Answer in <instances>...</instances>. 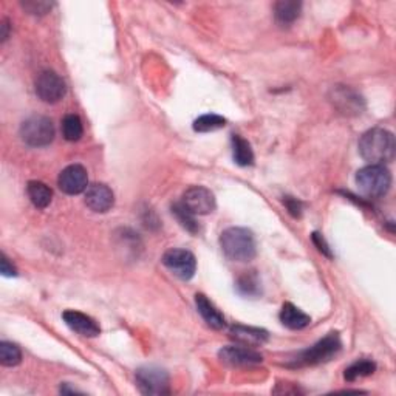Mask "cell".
<instances>
[{
	"mask_svg": "<svg viewBox=\"0 0 396 396\" xmlns=\"http://www.w3.org/2000/svg\"><path fill=\"white\" fill-rule=\"evenodd\" d=\"M359 155L370 164H385L395 158L396 144L392 132L375 127L367 130L359 139Z\"/></svg>",
	"mask_w": 396,
	"mask_h": 396,
	"instance_id": "obj_1",
	"label": "cell"
},
{
	"mask_svg": "<svg viewBox=\"0 0 396 396\" xmlns=\"http://www.w3.org/2000/svg\"><path fill=\"white\" fill-rule=\"evenodd\" d=\"M220 246L223 254L233 262H250L257 254L254 234L246 228L233 226L223 231L220 235Z\"/></svg>",
	"mask_w": 396,
	"mask_h": 396,
	"instance_id": "obj_2",
	"label": "cell"
},
{
	"mask_svg": "<svg viewBox=\"0 0 396 396\" xmlns=\"http://www.w3.org/2000/svg\"><path fill=\"white\" fill-rule=\"evenodd\" d=\"M356 186L367 198L384 197L392 187V173L384 164H368L356 172Z\"/></svg>",
	"mask_w": 396,
	"mask_h": 396,
	"instance_id": "obj_3",
	"label": "cell"
},
{
	"mask_svg": "<svg viewBox=\"0 0 396 396\" xmlns=\"http://www.w3.org/2000/svg\"><path fill=\"white\" fill-rule=\"evenodd\" d=\"M341 337L339 333L332 332L328 333L324 339L318 341L315 345H311L310 349L302 350L296 354V356L288 362L290 367H308V366H318L322 362H327L336 356L341 351Z\"/></svg>",
	"mask_w": 396,
	"mask_h": 396,
	"instance_id": "obj_4",
	"label": "cell"
},
{
	"mask_svg": "<svg viewBox=\"0 0 396 396\" xmlns=\"http://www.w3.org/2000/svg\"><path fill=\"white\" fill-rule=\"evenodd\" d=\"M19 134L22 141L30 147H45L54 139V126L50 118L33 115L21 124Z\"/></svg>",
	"mask_w": 396,
	"mask_h": 396,
	"instance_id": "obj_5",
	"label": "cell"
},
{
	"mask_svg": "<svg viewBox=\"0 0 396 396\" xmlns=\"http://www.w3.org/2000/svg\"><path fill=\"white\" fill-rule=\"evenodd\" d=\"M136 385L139 392L143 395H169L170 384H169V373L164 368L148 366L141 367L136 371Z\"/></svg>",
	"mask_w": 396,
	"mask_h": 396,
	"instance_id": "obj_6",
	"label": "cell"
},
{
	"mask_svg": "<svg viewBox=\"0 0 396 396\" xmlns=\"http://www.w3.org/2000/svg\"><path fill=\"white\" fill-rule=\"evenodd\" d=\"M163 265L181 280H191L197 271L195 255L187 250L172 248L163 254Z\"/></svg>",
	"mask_w": 396,
	"mask_h": 396,
	"instance_id": "obj_7",
	"label": "cell"
},
{
	"mask_svg": "<svg viewBox=\"0 0 396 396\" xmlns=\"http://www.w3.org/2000/svg\"><path fill=\"white\" fill-rule=\"evenodd\" d=\"M330 101L346 117H358L366 110L364 98L349 86H334L330 92Z\"/></svg>",
	"mask_w": 396,
	"mask_h": 396,
	"instance_id": "obj_8",
	"label": "cell"
},
{
	"mask_svg": "<svg viewBox=\"0 0 396 396\" xmlns=\"http://www.w3.org/2000/svg\"><path fill=\"white\" fill-rule=\"evenodd\" d=\"M67 93V86L64 79L53 70H44L36 79V95L40 101L47 104H56Z\"/></svg>",
	"mask_w": 396,
	"mask_h": 396,
	"instance_id": "obj_9",
	"label": "cell"
},
{
	"mask_svg": "<svg viewBox=\"0 0 396 396\" xmlns=\"http://www.w3.org/2000/svg\"><path fill=\"white\" fill-rule=\"evenodd\" d=\"M186 208L195 216H208V214L216 211V197L209 191L208 187L203 186H192L183 194L181 198Z\"/></svg>",
	"mask_w": 396,
	"mask_h": 396,
	"instance_id": "obj_10",
	"label": "cell"
},
{
	"mask_svg": "<svg viewBox=\"0 0 396 396\" xmlns=\"http://www.w3.org/2000/svg\"><path fill=\"white\" fill-rule=\"evenodd\" d=\"M219 358L223 364L231 367H251L263 361V356L251 346L246 345H228L219 351Z\"/></svg>",
	"mask_w": 396,
	"mask_h": 396,
	"instance_id": "obj_11",
	"label": "cell"
},
{
	"mask_svg": "<svg viewBox=\"0 0 396 396\" xmlns=\"http://www.w3.org/2000/svg\"><path fill=\"white\" fill-rule=\"evenodd\" d=\"M59 189L67 195H78L87 191L88 187V175L84 166L81 164H71L65 168L57 178Z\"/></svg>",
	"mask_w": 396,
	"mask_h": 396,
	"instance_id": "obj_12",
	"label": "cell"
},
{
	"mask_svg": "<svg viewBox=\"0 0 396 396\" xmlns=\"http://www.w3.org/2000/svg\"><path fill=\"white\" fill-rule=\"evenodd\" d=\"M84 202L90 211L96 214H105L113 208L115 195L112 189L107 185L95 183L87 187Z\"/></svg>",
	"mask_w": 396,
	"mask_h": 396,
	"instance_id": "obj_13",
	"label": "cell"
},
{
	"mask_svg": "<svg viewBox=\"0 0 396 396\" xmlns=\"http://www.w3.org/2000/svg\"><path fill=\"white\" fill-rule=\"evenodd\" d=\"M62 319L70 330H73L74 333H78L81 336L96 337L99 336V333H101V328H99V325L96 324V320L81 311H74V310L64 311Z\"/></svg>",
	"mask_w": 396,
	"mask_h": 396,
	"instance_id": "obj_14",
	"label": "cell"
},
{
	"mask_svg": "<svg viewBox=\"0 0 396 396\" xmlns=\"http://www.w3.org/2000/svg\"><path fill=\"white\" fill-rule=\"evenodd\" d=\"M229 337L240 345H246L254 349V346H260L263 344H267L269 339V333L263 328L235 324L229 328Z\"/></svg>",
	"mask_w": 396,
	"mask_h": 396,
	"instance_id": "obj_15",
	"label": "cell"
},
{
	"mask_svg": "<svg viewBox=\"0 0 396 396\" xmlns=\"http://www.w3.org/2000/svg\"><path fill=\"white\" fill-rule=\"evenodd\" d=\"M195 307L198 313H200V316L204 319L206 324H208L211 328L214 330L225 328L226 325L225 318H223V315L217 310L216 305H214L204 294L202 293L195 294Z\"/></svg>",
	"mask_w": 396,
	"mask_h": 396,
	"instance_id": "obj_16",
	"label": "cell"
},
{
	"mask_svg": "<svg viewBox=\"0 0 396 396\" xmlns=\"http://www.w3.org/2000/svg\"><path fill=\"white\" fill-rule=\"evenodd\" d=\"M279 319L282 322L284 327L290 330H303L305 327H308L311 324V318L307 315V313H303L290 302L285 303L282 310H280Z\"/></svg>",
	"mask_w": 396,
	"mask_h": 396,
	"instance_id": "obj_17",
	"label": "cell"
},
{
	"mask_svg": "<svg viewBox=\"0 0 396 396\" xmlns=\"http://www.w3.org/2000/svg\"><path fill=\"white\" fill-rule=\"evenodd\" d=\"M302 4L296 0H280L274 5V19L280 27H290L299 19Z\"/></svg>",
	"mask_w": 396,
	"mask_h": 396,
	"instance_id": "obj_18",
	"label": "cell"
},
{
	"mask_svg": "<svg viewBox=\"0 0 396 396\" xmlns=\"http://www.w3.org/2000/svg\"><path fill=\"white\" fill-rule=\"evenodd\" d=\"M27 194L30 202L36 206L37 209H45L53 200V191L42 181H30L27 186Z\"/></svg>",
	"mask_w": 396,
	"mask_h": 396,
	"instance_id": "obj_19",
	"label": "cell"
},
{
	"mask_svg": "<svg viewBox=\"0 0 396 396\" xmlns=\"http://www.w3.org/2000/svg\"><path fill=\"white\" fill-rule=\"evenodd\" d=\"M231 144H233V158L235 164H238V166L242 168L251 166L254 163V152L251 148V144L240 135H233V138H231Z\"/></svg>",
	"mask_w": 396,
	"mask_h": 396,
	"instance_id": "obj_20",
	"label": "cell"
},
{
	"mask_svg": "<svg viewBox=\"0 0 396 396\" xmlns=\"http://www.w3.org/2000/svg\"><path fill=\"white\" fill-rule=\"evenodd\" d=\"M170 209H172V216L177 219V221L187 231V233L197 234L198 231H200V226H198V223L195 220V214L189 211L183 203L180 202V203L172 204Z\"/></svg>",
	"mask_w": 396,
	"mask_h": 396,
	"instance_id": "obj_21",
	"label": "cell"
},
{
	"mask_svg": "<svg viewBox=\"0 0 396 396\" xmlns=\"http://www.w3.org/2000/svg\"><path fill=\"white\" fill-rule=\"evenodd\" d=\"M375 371H376V364H375L373 361H370V359H358L356 362H353L350 367H346L345 373H344V378L349 383H353V381H356V379L373 375Z\"/></svg>",
	"mask_w": 396,
	"mask_h": 396,
	"instance_id": "obj_22",
	"label": "cell"
},
{
	"mask_svg": "<svg viewBox=\"0 0 396 396\" xmlns=\"http://www.w3.org/2000/svg\"><path fill=\"white\" fill-rule=\"evenodd\" d=\"M235 286H237L238 293H240L242 296H248V297H255L262 293L260 280H259V276L255 274V271H250V272L246 271L243 276L238 277Z\"/></svg>",
	"mask_w": 396,
	"mask_h": 396,
	"instance_id": "obj_23",
	"label": "cell"
},
{
	"mask_svg": "<svg viewBox=\"0 0 396 396\" xmlns=\"http://www.w3.org/2000/svg\"><path fill=\"white\" fill-rule=\"evenodd\" d=\"M82 134H84V127L78 115L70 113L62 120V135L67 141H79Z\"/></svg>",
	"mask_w": 396,
	"mask_h": 396,
	"instance_id": "obj_24",
	"label": "cell"
},
{
	"mask_svg": "<svg viewBox=\"0 0 396 396\" xmlns=\"http://www.w3.org/2000/svg\"><path fill=\"white\" fill-rule=\"evenodd\" d=\"M225 126H226V120L220 117V115H216V113L203 115V117L197 118L194 121V130L200 132V134L219 130V129H223Z\"/></svg>",
	"mask_w": 396,
	"mask_h": 396,
	"instance_id": "obj_25",
	"label": "cell"
},
{
	"mask_svg": "<svg viewBox=\"0 0 396 396\" xmlns=\"http://www.w3.org/2000/svg\"><path fill=\"white\" fill-rule=\"evenodd\" d=\"M22 361V351L13 342H0V362L4 367H16Z\"/></svg>",
	"mask_w": 396,
	"mask_h": 396,
	"instance_id": "obj_26",
	"label": "cell"
},
{
	"mask_svg": "<svg viewBox=\"0 0 396 396\" xmlns=\"http://www.w3.org/2000/svg\"><path fill=\"white\" fill-rule=\"evenodd\" d=\"M21 5L25 11L33 16H45L53 8V2H47V0H25Z\"/></svg>",
	"mask_w": 396,
	"mask_h": 396,
	"instance_id": "obj_27",
	"label": "cell"
},
{
	"mask_svg": "<svg viewBox=\"0 0 396 396\" xmlns=\"http://www.w3.org/2000/svg\"><path fill=\"white\" fill-rule=\"evenodd\" d=\"M311 238H313V243L316 245V248H318V250H319L322 254L327 255L328 259H332V257H333V252H332V250H330V246H328V243L325 242V238L322 237V234H319V233H313Z\"/></svg>",
	"mask_w": 396,
	"mask_h": 396,
	"instance_id": "obj_28",
	"label": "cell"
},
{
	"mask_svg": "<svg viewBox=\"0 0 396 396\" xmlns=\"http://www.w3.org/2000/svg\"><path fill=\"white\" fill-rule=\"evenodd\" d=\"M284 204L286 206V209L290 211L293 217H301L302 216V203L297 202L293 197H285Z\"/></svg>",
	"mask_w": 396,
	"mask_h": 396,
	"instance_id": "obj_29",
	"label": "cell"
},
{
	"mask_svg": "<svg viewBox=\"0 0 396 396\" xmlns=\"http://www.w3.org/2000/svg\"><path fill=\"white\" fill-rule=\"evenodd\" d=\"M0 271H2V274L5 277L18 276V271H16L14 265H13V263H10V260H8L5 254H2V260H0Z\"/></svg>",
	"mask_w": 396,
	"mask_h": 396,
	"instance_id": "obj_30",
	"label": "cell"
},
{
	"mask_svg": "<svg viewBox=\"0 0 396 396\" xmlns=\"http://www.w3.org/2000/svg\"><path fill=\"white\" fill-rule=\"evenodd\" d=\"M0 27H2V35H0V37H2V42H5V40L10 37V22H8V19H4Z\"/></svg>",
	"mask_w": 396,
	"mask_h": 396,
	"instance_id": "obj_31",
	"label": "cell"
}]
</instances>
